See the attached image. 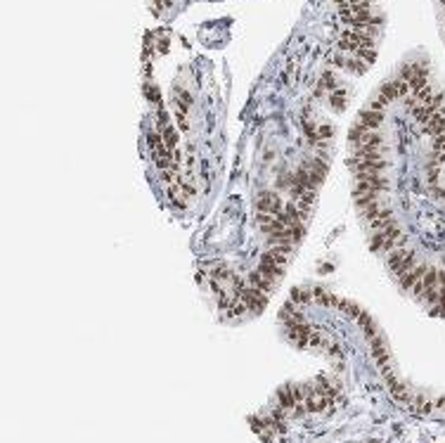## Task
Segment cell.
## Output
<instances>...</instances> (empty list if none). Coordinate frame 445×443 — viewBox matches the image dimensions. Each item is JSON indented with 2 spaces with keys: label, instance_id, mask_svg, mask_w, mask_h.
<instances>
[{
  "label": "cell",
  "instance_id": "cell-1",
  "mask_svg": "<svg viewBox=\"0 0 445 443\" xmlns=\"http://www.w3.org/2000/svg\"><path fill=\"white\" fill-rule=\"evenodd\" d=\"M237 296H239V301H244V303H247V308H249L251 313H258V311H263V308H266L267 296L270 294L261 292V289H253L251 284H247V287H244Z\"/></svg>",
  "mask_w": 445,
  "mask_h": 443
},
{
  "label": "cell",
  "instance_id": "cell-2",
  "mask_svg": "<svg viewBox=\"0 0 445 443\" xmlns=\"http://www.w3.org/2000/svg\"><path fill=\"white\" fill-rule=\"evenodd\" d=\"M348 164H351V168L357 173H384L386 171V159H365V161H360V159H356V157H351L348 159Z\"/></svg>",
  "mask_w": 445,
  "mask_h": 443
},
{
  "label": "cell",
  "instance_id": "cell-3",
  "mask_svg": "<svg viewBox=\"0 0 445 443\" xmlns=\"http://www.w3.org/2000/svg\"><path fill=\"white\" fill-rule=\"evenodd\" d=\"M256 206H258V211H266V213H275V216H277V213L282 211V199H280V195H277V192L266 190V192H261V195H258Z\"/></svg>",
  "mask_w": 445,
  "mask_h": 443
},
{
  "label": "cell",
  "instance_id": "cell-4",
  "mask_svg": "<svg viewBox=\"0 0 445 443\" xmlns=\"http://www.w3.org/2000/svg\"><path fill=\"white\" fill-rule=\"evenodd\" d=\"M427 270H428V266H424V263H417V266H414L412 270H408L405 275L398 277L400 287H403V289H412V287H414V284H417V282H419L422 277L427 275Z\"/></svg>",
  "mask_w": 445,
  "mask_h": 443
},
{
  "label": "cell",
  "instance_id": "cell-5",
  "mask_svg": "<svg viewBox=\"0 0 445 443\" xmlns=\"http://www.w3.org/2000/svg\"><path fill=\"white\" fill-rule=\"evenodd\" d=\"M310 334H313V330H310L305 322H296V325L289 327V339H291L296 346H308V344H310Z\"/></svg>",
  "mask_w": 445,
  "mask_h": 443
},
{
  "label": "cell",
  "instance_id": "cell-6",
  "mask_svg": "<svg viewBox=\"0 0 445 443\" xmlns=\"http://www.w3.org/2000/svg\"><path fill=\"white\" fill-rule=\"evenodd\" d=\"M247 282H249L253 289H261V292H266V294H270V292H272V287H275V277L263 275L261 270L251 273V275L247 277Z\"/></svg>",
  "mask_w": 445,
  "mask_h": 443
},
{
  "label": "cell",
  "instance_id": "cell-7",
  "mask_svg": "<svg viewBox=\"0 0 445 443\" xmlns=\"http://www.w3.org/2000/svg\"><path fill=\"white\" fill-rule=\"evenodd\" d=\"M356 121L357 124H362V126H367V128H376V126H381V121H384V111L362 109L360 114H357Z\"/></svg>",
  "mask_w": 445,
  "mask_h": 443
},
{
  "label": "cell",
  "instance_id": "cell-8",
  "mask_svg": "<svg viewBox=\"0 0 445 443\" xmlns=\"http://www.w3.org/2000/svg\"><path fill=\"white\" fill-rule=\"evenodd\" d=\"M291 249H294V247H286V244H272V247L266 251V256L270 261H275L277 266H285L286 259L291 256Z\"/></svg>",
  "mask_w": 445,
  "mask_h": 443
},
{
  "label": "cell",
  "instance_id": "cell-9",
  "mask_svg": "<svg viewBox=\"0 0 445 443\" xmlns=\"http://www.w3.org/2000/svg\"><path fill=\"white\" fill-rule=\"evenodd\" d=\"M258 270H261L263 275H270V277L277 280V277H282V273H285V266H277L275 261H270L266 254H263V259L258 263Z\"/></svg>",
  "mask_w": 445,
  "mask_h": 443
},
{
  "label": "cell",
  "instance_id": "cell-10",
  "mask_svg": "<svg viewBox=\"0 0 445 443\" xmlns=\"http://www.w3.org/2000/svg\"><path fill=\"white\" fill-rule=\"evenodd\" d=\"M409 254H414V251H412V249H408V247H395L391 254H389V268H391V270H395V268H398L403 261L408 259Z\"/></svg>",
  "mask_w": 445,
  "mask_h": 443
},
{
  "label": "cell",
  "instance_id": "cell-11",
  "mask_svg": "<svg viewBox=\"0 0 445 443\" xmlns=\"http://www.w3.org/2000/svg\"><path fill=\"white\" fill-rule=\"evenodd\" d=\"M346 97H348L346 88H337V90L329 92V105H332V109H334V111H343V109H346Z\"/></svg>",
  "mask_w": 445,
  "mask_h": 443
},
{
  "label": "cell",
  "instance_id": "cell-12",
  "mask_svg": "<svg viewBox=\"0 0 445 443\" xmlns=\"http://www.w3.org/2000/svg\"><path fill=\"white\" fill-rule=\"evenodd\" d=\"M346 71L353 74V76L365 74V71H367V62H362L360 57H348V59H346Z\"/></svg>",
  "mask_w": 445,
  "mask_h": 443
},
{
  "label": "cell",
  "instance_id": "cell-13",
  "mask_svg": "<svg viewBox=\"0 0 445 443\" xmlns=\"http://www.w3.org/2000/svg\"><path fill=\"white\" fill-rule=\"evenodd\" d=\"M367 126H362V124H353V128L348 130V142H351V145H353V147H356V145H360V140H362V138H365V133H367Z\"/></svg>",
  "mask_w": 445,
  "mask_h": 443
},
{
  "label": "cell",
  "instance_id": "cell-14",
  "mask_svg": "<svg viewBox=\"0 0 445 443\" xmlns=\"http://www.w3.org/2000/svg\"><path fill=\"white\" fill-rule=\"evenodd\" d=\"M161 135H163V145L168 149H176L178 147V130L173 128V126H166V128H161Z\"/></svg>",
  "mask_w": 445,
  "mask_h": 443
},
{
  "label": "cell",
  "instance_id": "cell-15",
  "mask_svg": "<svg viewBox=\"0 0 445 443\" xmlns=\"http://www.w3.org/2000/svg\"><path fill=\"white\" fill-rule=\"evenodd\" d=\"M173 102H176V109L187 111V107L192 105V95H190L187 90H178V92H176V100H173Z\"/></svg>",
  "mask_w": 445,
  "mask_h": 443
},
{
  "label": "cell",
  "instance_id": "cell-16",
  "mask_svg": "<svg viewBox=\"0 0 445 443\" xmlns=\"http://www.w3.org/2000/svg\"><path fill=\"white\" fill-rule=\"evenodd\" d=\"M147 145L152 152H157L159 147H163V135H161V130H149L147 133Z\"/></svg>",
  "mask_w": 445,
  "mask_h": 443
},
{
  "label": "cell",
  "instance_id": "cell-17",
  "mask_svg": "<svg viewBox=\"0 0 445 443\" xmlns=\"http://www.w3.org/2000/svg\"><path fill=\"white\" fill-rule=\"evenodd\" d=\"M144 97H147L152 105H161V92L154 83H147V86H144Z\"/></svg>",
  "mask_w": 445,
  "mask_h": 443
},
{
  "label": "cell",
  "instance_id": "cell-18",
  "mask_svg": "<svg viewBox=\"0 0 445 443\" xmlns=\"http://www.w3.org/2000/svg\"><path fill=\"white\" fill-rule=\"evenodd\" d=\"M393 100L391 97H386V95H381V92H376V97H374L372 102H370V109H376V111H384V107H389Z\"/></svg>",
  "mask_w": 445,
  "mask_h": 443
},
{
  "label": "cell",
  "instance_id": "cell-19",
  "mask_svg": "<svg viewBox=\"0 0 445 443\" xmlns=\"http://www.w3.org/2000/svg\"><path fill=\"white\" fill-rule=\"evenodd\" d=\"M356 57H360V59L367 62V64H372L374 59H376V50H374V48H360L356 53Z\"/></svg>",
  "mask_w": 445,
  "mask_h": 443
},
{
  "label": "cell",
  "instance_id": "cell-20",
  "mask_svg": "<svg viewBox=\"0 0 445 443\" xmlns=\"http://www.w3.org/2000/svg\"><path fill=\"white\" fill-rule=\"evenodd\" d=\"M310 296H313V292H308V289H291L294 303H305V301H310Z\"/></svg>",
  "mask_w": 445,
  "mask_h": 443
},
{
  "label": "cell",
  "instance_id": "cell-21",
  "mask_svg": "<svg viewBox=\"0 0 445 443\" xmlns=\"http://www.w3.org/2000/svg\"><path fill=\"white\" fill-rule=\"evenodd\" d=\"M353 199H356L357 209H367L370 204L376 202V195H357V197H353Z\"/></svg>",
  "mask_w": 445,
  "mask_h": 443
},
{
  "label": "cell",
  "instance_id": "cell-22",
  "mask_svg": "<svg viewBox=\"0 0 445 443\" xmlns=\"http://www.w3.org/2000/svg\"><path fill=\"white\" fill-rule=\"evenodd\" d=\"M332 296L334 294H329L327 289H320V287H318V289H313V299H315L318 303H332Z\"/></svg>",
  "mask_w": 445,
  "mask_h": 443
},
{
  "label": "cell",
  "instance_id": "cell-23",
  "mask_svg": "<svg viewBox=\"0 0 445 443\" xmlns=\"http://www.w3.org/2000/svg\"><path fill=\"white\" fill-rule=\"evenodd\" d=\"M360 145H372V147H381V138L376 135V133H365V138L360 140Z\"/></svg>",
  "mask_w": 445,
  "mask_h": 443
},
{
  "label": "cell",
  "instance_id": "cell-24",
  "mask_svg": "<svg viewBox=\"0 0 445 443\" xmlns=\"http://www.w3.org/2000/svg\"><path fill=\"white\" fill-rule=\"evenodd\" d=\"M329 64L337 67V69H346V57L341 55V53H334V55L329 57Z\"/></svg>",
  "mask_w": 445,
  "mask_h": 443
},
{
  "label": "cell",
  "instance_id": "cell-25",
  "mask_svg": "<svg viewBox=\"0 0 445 443\" xmlns=\"http://www.w3.org/2000/svg\"><path fill=\"white\" fill-rule=\"evenodd\" d=\"M176 121H178V128L180 130H187V128H190V121H187V114H185V111L176 109Z\"/></svg>",
  "mask_w": 445,
  "mask_h": 443
},
{
  "label": "cell",
  "instance_id": "cell-26",
  "mask_svg": "<svg viewBox=\"0 0 445 443\" xmlns=\"http://www.w3.org/2000/svg\"><path fill=\"white\" fill-rule=\"evenodd\" d=\"M180 192H182V195L190 199V197H195V195H196V187L192 183H185V180H182V183H180Z\"/></svg>",
  "mask_w": 445,
  "mask_h": 443
},
{
  "label": "cell",
  "instance_id": "cell-27",
  "mask_svg": "<svg viewBox=\"0 0 445 443\" xmlns=\"http://www.w3.org/2000/svg\"><path fill=\"white\" fill-rule=\"evenodd\" d=\"M332 133H334L332 126H320V128H318V142H320V140H329Z\"/></svg>",
  "mask_w": 445,
  "mask_h": 443
},
{
  "label": "cell",
  "instance_id": "cell-28",
  "mask_svg": "<svg viewBox=\"0 0 445 443\" xmlns=\"http://www.w3.org/2000/svg\"><path fill=\"white\" fill-rule=\"evenodd\" d=\"M157 121H159L161 128H166V124H168V114H166L163 109H159V116H157Z\"/></svg>",
  "mask_w": 445,
  "mask_h": 443
},
{
  "label": "cell",
  "instance_id": "cell-29",
  "mask_svg": "<svg viewBox=\"0 0 445 443\" xmlns=\"http://www.w3.org/2000/svg\"><path fill=\"white\" fill-rule=\"evenodd\" d=\"M157 50H159V53H168V40H166V38H161V40H159Z\"/></svg>",
  "mask_w": 445,
  "mask_h": 443
}]
</instances>
